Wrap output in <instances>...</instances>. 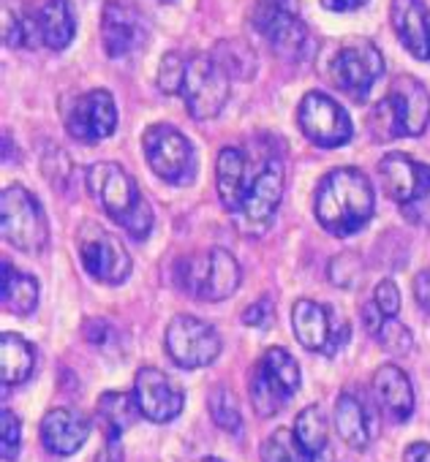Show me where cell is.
<instances>
[{
  "label": "cell",
  "instance_id": "obj_31",
  "mask_svg": "<svg viewBox=\"0 0 430 462\" xmlns=\"http://www.w3.org/2000/svg\"><path fill=\"white\" fill-rule=\"evenodd\" d=\"M292 430H294L297 443H300L308 454L319 457V454H327V451H330V448H327L330 427H327V416H324V411H322L319 405L303 408V411L297 413Z\"/></svg>",
  "mask_w": 430,
  "mask_h": 462
},
{
  "label": "cell",
  "instance_id": "obj_41",
  "mask_svg": "<svg viewBox=\"0 0 430 462\" xmlns=\"http://www.w3.org/2000/svg\"><path fill=\"white\" fill-rule=\"evenodd\" d=\"M319 4L327 9V12H335V14H346V12H357L362 9L368 0H319Z\"/></svg>",
  "mask_w": 430,
  "mask_h": 462
},
{
  "label": "cell",
  "instance_id": "obj_1",
  "mask_svg": "<svg viewBox=\"0 0 430 462\" xmlns=\"http://www.w3.org/2000/svg\"><path fill=\"white\" fill-rule=\"evenodd\" d=\"M376 196L368 174L354 166H341L319 182L316 190V220L332 237H351L373 217Z\"/></svg>",
  "mask_w": 430,
  "mask_h": 462
},
{
  "label": "cell",
  "instance_id": "obj_36",
  "mask_svg": "<svg viewBox=\"0 0 430 462\" xmlns=\"http://www.w3.org/2000/svg\"><path fill=\"white\" fill-rule=\"evenodd\" d=\"M0 454H4L6 462H14L20 457V446H23V421L12 408L0 411Z\"/></svg>",
  "mask_w": 430,
  "mask_h": 462
},
{
  "label": "cell",
  "instance_id": "obj_7",
  "mask_svg": "<svg viewBox=\"0 0 430 462\" xmlns=\"http://www.w3.org/2000/svg\"><path fill=\"white\" fill-rule=\"evenodd\" d=\"M297 389H300V365L281 346L267 348L265 356L248 373V394L254 411L262 419L276 416L297 394Z\"/></svg>",
  "mask_w": 430,
  "mask_h": 462
},
{
  "label": "cell",
  "instance_id": "obj_15",
  "mask_svg": "<svg viewBox=\"0 0 430 462\" xmlns=\"http://www.w3.org/2000/svg\"><path fill=\"white\" fill-rule=\"evenodd\" d=\"M281 196H284V163L276 155H270L257 169L248 196H246L240 212L235 215L246 235H265L278 212Z\"/></svg>",
  "mask_w": 430,
  "mask_h": 462
},
{
  "label": "cell",
  "instance_id": "obj_16",
  "mask_svg": "<svg viewBox=\"0 0 430 462\" xmlns=\"http://www.w3.org/2000/svg\"><path fill=\"white\" fill-rule=\"evenodd\" d=\"M63 123L71 139L82 144H96L115 134L117 128V106L109 90H88L79 98H74L66 112Z\"/></svg>",
  "mask_w": 430,
  "mask_h": 462
},
{
  "label": "cell",
  "instance_id": "obj_27",
  "mask_svg": "<svg viewBox=\"0 0 430 462\" xmlns=\"http://www.w3.org/2000/svg\"><path fill=\"white\" fill-rule=\"evenodd\" d=\"M39 28L44 47L66 50L77 33V20L71 14L69 0H44V6L39 9Z\"/></svg>",
  "mask_w": 430,
  "mask_h": 462
},
{
  "label": "cell",
  "instance_id": "obj_28",
  "mask_svg": "<svg viewBox=\"0 0 430 462\" xmlns=\"http://www.w3.org/2000/svg\"><path fill=\"white\" fill-rule=\"evenodd\" d=\"M142 416L136 397L126 392H104L98 397V419L107 424V438H120Z\"/></svg>",
  "mask_w": 430,
  "mask_h": 462
},
{
  "label": "cell",
  "instance_id": "obj_9",
  "mask_svg": "<svg viewBox=\"0 0 430 462\" xmlns=\"http://www.w3.org/2000/svg\"><path fill=\"white\" fill-rule=\"evenodd\" d=\"M77 251L85 273L107 286H120L131 275V256L123 243L96 220H85L77 231Z\"/></svg>",
  "mask_w": 430,
  "mask_h": 462
},
{
  "label": "cell",
  "instance_id": "obj_4",
  "mask_svg": "<svg viewBox=\"0 0 430 462\" xmlns=\"http://www.w3.org/2000/svg\"><path fill=\"white\" fill-rule=\"evenodd\" d=\"M177 286L199 302H224L240 289L243 270L224 248H210L182 259L174 270Z\"/></svg>",
  "mask_w": 430,
  "mask_h": 462
},
{
  "label": "cell",
  "instance_id": "obj_39",
  "mask_svg": "<svg viewBox=\"0 0 430 462\" xmlns=\"http://www.w3.org/2000/svg\"><path fill=\"white\" fill-rule=\"evenodd\" d=\"M276 319V308H273V300L270 297H262L257 300L254 305H248L243 310V324L246 327H257V329H267Z\"/></svg>",
  "mask_w": 430,
  "mask_h": 462
},
{
  "label": "cell",
  "instance_id": "obj_10",
  "mask_svg": "<svg viewBox=\"0 0 430 462\" xmlns=\"http://www.w3.org/2000/svg\"><path fill=\"white\" fill-rule=\"evenodd\" d=\"M232 93L229 74L215 63L212 55H193L185 66V82H182V101L193 120H210L219 117L227 106Z\"/></svg>",
  "mask_w": 430,
  "mask_h": 462
},
{
  "label": "cell",
  "instance_id": "obj_38",
  "mask_svg": "<svg viewBox=\"0 0 430 462\" xmlns=\"http://www.w3.org/2000/svg\"><path fill=\"white\" fill-rule=\"evenodd\" d=\"M373 302H376V308L381 310V316L395 319L397 310H400V291H397V286H395L389 278L379 281L376 289H373Z\"/></svg>",
  "mask_w": 430,
  "mask_h": 462
},
{
  "label": "cell",
  "instance_id": "obj_2",
  "mask_svg": "<svg viewBox=\"0 0 430 462\" xmlns=\"http://www.w3.org/2000/svg\"><path fill=\"white\" fill-rule=\"evenodd\" d=\"M88 190L96 204L117 223L134 240H145L153 231V209L139 193L134 177L115 161H98L88 166L85 174Z\"/></svg>",
  "mask_w": 430,
  "mask_h": 462
},
{
  "label": "cell",
  "instance_id": "obj_5",
  "mask_svg": "<svg viewBox=\"0 0 430 462\" xmlns=\"http://www.w3.org/2000/svg\"><path fill=\"white\" fill-rule=\"evenodd\" d=\"M379 174L400 215L414 226L430 228V166L403 152H387L379 161Z\"/></svg>",
  "mask_w": 430,
  "mask_h": 462
},
{
  "label": "cell",
  "instance_id": "obj_40",
  "mask_svg": "<svg viewBox=\"0 0 430 462\" xmlns=\"http://www.w3.org/2000/svg\"><path fill=\"white\" fill-rule=\"evenodd\" d=\"M414 300L422 310L430 313V270H422L416 278H414Z\"/></svg>",
  "mask_w": 430,
  "mask_h": 462
},
{
  "label": "cell",
  "instance_id": "obj_25",
  "mask_svg": "<svg viewBox=\"0 0 430 462\" xmlns=\"http://www.w3.org/2000/svg\"><path fill=\"white\" fill-rule=\"evenodd\" d=\"M0 300L4 308L14 316H31L39 308V281L14 264L4 262V278H0Z\"/></svg>",
  "mask_w": 430,
  "mask_h": 462
},
{
  "label": "cell",
  "instance_id": "obj_8",
  "mask_svg": "<svg viewBox=\"0 0 430 462\" xmlns=\"http://www.w3.org/2000/svg\"><path fill=\"white\" fill-rule=\"evenodd\" d=\"M4 240L23 254H42L50 243V223L39 199L25 185H9L0 193Z\"/></svg>",
  "mask_w": 430,
  "mask_h": 462
},
{
  "label": "cell",
  "instance_id": "obj_23",
  "mask_svg": "<svg viewBox=\"0 0 430 462\" xmlns=\"http://www.w3.org/2000/svg\"><path fill=\"white\" fill-rule=\"evenodd\" d=\"M373 394L381 405V411L392 421H406L414 413V389L408 375L397 365H381L373 373Z\"/></svg>",
  "mask_w": 430,
  "mask_h": 462
},
{
  "label": "cell",
  "instance_id": "obj_3",
  "mask_svg": "<svg viewBox=\"0 0 430 462\" xmlns=\"http://www.w3.org/2000/svg\"><path fill=\"white\" fill-rule=\"evenodd\" d=\"M430 123V93L427 88L403 74L392 79L387 96L370 112V131L376 139L419 136Z\"/></svg>",
  "mask_w": 430,
  "mask_h": 462
},
{
  "label": "cell",
  "instance_id": "obj_26",
  "mask_svg": "<svg viewBox=\"0 0 430 462\" xmlns=\"http://www.w3.org/2000/svg\"><path fill=\"white\" fill-rule=\"evenodd\" d=\"M36 367V351L33 346L14 332H4L0 337V378L6 386L25 383L33 375Z\"/></svg>",
  "mask_w": 430,
  "mask_h": 462
},
{
  "label": "cell",
  "instance_id": "obj_44",
  "mask_svg": "<svg viewBox=\"0 0 430 462\" xmlns=\"http://www.w3.org/2000/svg\"><path fill=\"white\" fill-rule=\"evenodd\" d=\"M201 462H224V459H219V457H204Z\"/></svg>",
  "mask_w": 430,
  "mask_h": 462
},
{
  "label": "cell",
  "instance_id": "obj_12",
  "mask_svg": "<svg viewBox=\"0 0 430 462\" xmlns=\"http://www.w3.org/2000/svg\"><path fill=\"white\" fill-rule=\"evenodd\" d=\"M166 354L177 367H207L221 354V335L196 316H174L166 327Z\"/></svg>",
  "mask_w": 430,
  "mask_h": 462
},
{
  "label": "cell",
  "instance_id": "obj_22",
  "mask_svg": "<svg viewBox=\"0 0 430 462\" xmlns=\"http://www.w3.org/2000/svg\"><path fill=\"white\" fill-rule=\"evenodd\" d=\"M292 327L303 348L308 351H322V354H335V348L343 343L341 335H332V321L330 310L319 302L311 300H297L292 308Z\"/></svg>",
  "mask_w": 430,
  "mask_h": 462
},
{
  "label": "cell",
  "instance_id": "obj_11",
  "mask_svg": "<svg viewBox=\"0 0 430 462\" xmlns=\"http://www.w3.org/2000/svg\"><path fill=\"white\" fill-rule=\"evenodd\" d=\"M254 28L284 58H303L308 47V28L300 17L297 0H257Z\"/></svg>",
  "mask_w": 430,
  "mask_h": 462
},
{
  "label": "cell",
  "instance_id": "obj_32",
  "mask_svg": "<svg viewBox=\"0 0 430 462\" xmlns=\"http://www.w3.org/2000/svg\"><path fill=\"white\" fill-rule=\"evenodd\" d=\"M212 58L229 74V79L248 82L257 74V58L243 42H221L219 47H215Z\"/></svg>",
  "mask_w": 430,
  "mask_h": 462
},
{
  "label": "cell",
  "instance_id": "obj_6",
  "mask_svg": "<svg viewBox=\"0 0 430 462\" xmlns=\"http://www.w3.org/2000/svg\"><path fill=\"white\" fill-rule=\"evenodd\" d=\"M324 74L327 79L346 96L362 101L370 88L384 74V58L379 47L368 39H346L330 47V55L324 58Z\"/></svg>",
  "mask_w": 430,
  "mask_h": 462
},
{
  "label": "cell",
  "instance_id": "obj_19",
  "mask_svg": "<svg viewBox=\"0 0 430 462\" xmlns=\"http://www.w3.org/2000/svg\"><path fill=\"white\" fill-rule=\"evenodd\" d=\"M145 39V31H142V23H139V14L120 4V0H107L104 4V12H101V44H104V52L112 58V60H120L126 55H131Z\"/></svg>",
  "mask_w": 430,
  "mask_h": 462
},
{
  "label": "cell",
  "instance_id": "obj_30",
  "mask_svg": "<svg viewBox=\"0 0 430 462\" xmlns=\"http://www.w3.org/2000/svg\"><path fill=\"white\" fill-rule=\"evenodd\" d=\"M330 451L327 454H308L297 438H294V430L289 427H278L276 432H270L262 443V462H330Z\"/></svg>",
  "mask_w": 430,
  "mask_h": 462
},
{
  "label": "cell",
  "instance_id": "obj_24",
  "mask_svg": "<svg viewBox=\"0 0 430 462\" xmlns=\"http://www.w3.org/2000/svg\"><path fill=\"white\" fill-rule=\"evenodd\" d=\"M335 430L341 440L354 451H365L373 438L370 416L351 392H341L335 400Z\"/></svg>",
  "mask_w": 430,
  "mask_h": 462
},
{
  "label": "cell",
  "instance_id": "obj_20",
  "mask_svg": "<svg viewBox=\"0 0 430 462\" xmlns=\"http://www.w3.org/2000/svg\"><path fill=\"white\" fill-rule=\"evenodd\" d=\"M259 169V166H257ZM257 169L251 166V158L240 147H224L219 155V166H215V180H219V196L229 215H238L248 188L257 177Z\"/></svg>",
  "mask_w": 430,
  "mask_h": 462
},
{
  "label": "cell",
  "instance_id": "obj_33",
  "mask_svg": "<svg viewBox=\"0 0 430 462\" xmlns=\"http://www.w3.org/2000/svg\"><path fill=\"white\" fill-rule=\"evenodd\" d=\"M207 408H210L215 427H221L224 432H240L243 416H240V405H238V397L232 389H227L224 383L215 386L207 397Z\"/></svg>",
  "mask_w": 430,
  "mask_h": 462
},
{
  "label": "cell",
  "instance_id": "obj_43",
  "mask_svg": "<svg viewBox=\"0 0 430 462\" xmlns=\"http://www.w3.org/2000/svg\"><path fill=\"white\" fill-rule=\"evenodd\" d=\"M96 462H123V448L117 446V438H107V446L96 454Z\"/></svg>",
  "mask_w": 430,
  "mask_h": 462
},
{
  "label": "cell",
  "instance_id": "obj_35",
  "mask_svg": "<svg viewBox=\"0 0 430 462\" xmlns=\"http://www.w3.org/2000/svg\"><path fill=\"white\" fill-rule=\"evenodd\" d=\"M185 66H188V58H182L180 52H166L158 63V88L161 93L166 96H177L182 90V82H185Z\"/></svg>",
  "mask_w": 430,
  "mask_h": 462
},
{
  "label": "cell",
  "instance_id": "obj_42",
  "mask_svg": "<svg viewBox=\"0 0 430 462\" xmlns=\"http://www.w3.org/2000/svg\"><path fill=\"white\" fill-rule=\"evenodd\" d=\"M403 462H430V443L416 440V443L406 446V451H403Z\"/></svg>",
  "mask_w": 430,
  "mask_h": 462
},
{
  "label": "cell",
  "instance_id": "obj_18",
  "mask_svg": "<svg viewBox=\"0 0 430 462\" xmlns=\"http://www.w3.org/2000/svg\"><path fill=\"white\" fill-rule=\"evenodd\" d=\"M389 23L400 47L411 58L430 60V9L425 0H392Z\"/></svg>",
  "mask_w": 430,
  "mask_h": 462
},
{
  "label": "cell",
  "instance_id": "obj_29",
  "mask_svg": "<svg viewBox=\"0 0 430 462\" xmlns=\"http://www.w3.org/2000/svg\"><path fill=\"white\" fill-rule=\"evenodd\" d=\"M4 42L12 50H20V47L33 50V47L44 44L42 28H39V14L12 9V0H4Z\"/></svg>",
  "mask_w": 430,
  "mask_h": 462
},
{
  "label": "cell",
  "instance_id": "obj_13",
  "mask_svg": "<svg viewBox=\"0 0 430 462\" xmlns=\"http://www.w3.org/2000/svg\"><path fill=\"white\" fill-rule=\"evenodd\" d=\"M297 125L300 131L319 147H343L354 136V125L349 112L327 93L311 90L303 96L297 106Z\"/></svg>",
  "mask_w": 430,
  "mask_h": 462
},
{
  "label": "cell",
  "instance_id": "obj_14",
  "mask_svg": "<svg viewBox=\"0 0 430 462\" xmlns=\"http://www.w3.org/2000/svg\"><path fill=\"white\" fill-rule=\"evenodd\" d=\"M145 158L164 182L182 185L193 174V147L191 142L169 123H155L142 134Z\"/></svg>",
  "mask_w": 430,
  "mask_h": 462
},
{
  "label": "cell",
  "instance_id": "obj_34",
  "mask_svg": "<svg viewBox=\"0 0 430 462\" xmlns=\"http://www.w3.org/2000/svg\"><path fill=\"white\" fill-rule=\"evenodd\" d=\"M376 340L387 354L403 356L414 348V335L406 324H400L397 319H384L381 327L376 329Z\"/></svg>",
  "mask_w": 430,
  "mask_h": 462
},
{
  "label": "cell",
  "instance_id": "obj_37",
  "mask_svg": "<svg viewBox=\"0 0 430 462\" xmlns=\"http://www.w3.org/2000/svg\"><path fill=\"white\" fill-rule=\"evenodd\" d=\"M330 281L335 286H354L362 275H360V259L351 254H341L330 262Z\"/></svg>",
  "mask_w": 430,
  "mask_h": 462
},
{
  "label": "cell",
  "instance_id": "obj_17",
  "mask_svg": "<svg viewBox=\"0 0 430 462\" xmlns=\"http://www.w3.org/2000/svg\"><path fill=\"white\" fill-rule=\"evenodd\" d=\"M134 397L145 419L150 421H172L180 416L185 405L182 389L158 367H142L134 378Z\"/></svg>",
  "mask_w": 430,
  "mask_h": 462
},
{
  "label": "cell",
  "instance_id": "obj_21",
  "mask_svg": "<svg viewBox=\"0 0 430 462\" xmlns=\"http://www.w3.org/2000/svg\"><path fill=\"white\" fill-rule=\"evenodd\" d=\"M39 435H42V443L50 454L69 457L77 448H82L85 440L90 438V421L79 411L52 408L44 413Z\"/></svg>",
  "mask_w": 430,
  "mask_h": 462
}]
</instances>
